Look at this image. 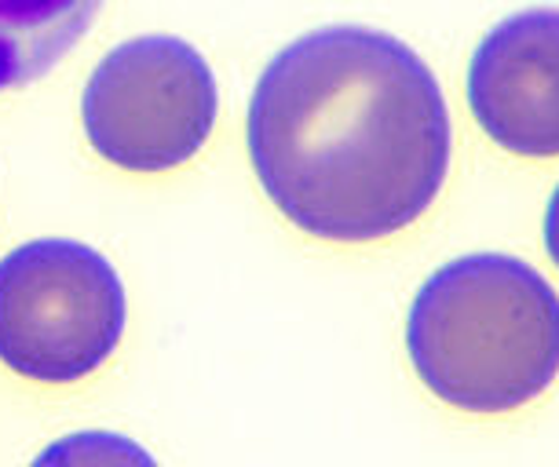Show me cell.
<instances>
[{"label": "cell", "instance_id": "cell-1", "mask_svg": "<svg viewBox=\"0 0 559 467\" xmlns=\"http://www.w3.org/2000/svg\"><path fill=\"white\" fill-rule=\"evenodd\" d=\"M246 146L263 194L311 238L362 246L414 227L450 176L436 73L406 40L325 26L267 62Z\"/></svg>", "mask_w": 559, "mask_h": 467}, {"label": "cell", "instance_id": "cell-2", "mask_svg": "<svg viewBox=\"0 0 559 467\" xmlns=\"http://www.w3.org/2000/svg\"><path fill=\"white\" fill-rule=\"evenodd\" d=\"M406 350L420 384L450 409L515 412L559 376V292L520 256H457L417 289Z\"/></svg>", "mask_w": 559, "mask_h": 467}, {"label": "cell", "instance_id": "cell-3", "mask_svg": "<svg viewBox=\"0 0 559 467\" xmlns=\"http://www.w3.org/2000/svg\"><path fill=\"white\" fill-rule=\"evenodd\" d=\"M129 300L99 249L26 241L0 260V362L37 384L92 376L118 350Z\"/></svg>", "mask_w": 559, "mask_h": 467}, {"label": "cell", "instance_id": "cell-4", "mask_svg": "<svg viewBox=\"0 0 559 467\" xmlns=\"http://www.w3.org/2000/svg\"><path fill=\"white\" fill-rule=\"evenodd\" d=\"M219 110L205 56L179 37L151 34L110 48L81 95L92 151L124 172H168L202 154Z\"/></svg>", "mask_w": 559, "mask_h": 467}, {"label": "cell", "instance_id": "cell-5", "mask_svg": "<svg viewBox=\"0 0 559 467\" xmlns=\"http://www.w3.org/2000/svg\"><path fill=\"white\" fill-rule=\"evenodd\" d=\"M468 106L501 151L559 157V8L515 12L479 40Z\"/></svg>", "mask_w": 559, "mask_h": 467}, {"label": "cell", "instance_id": "cell-6", "mask_svg": "<svg viewBox=\"0 0 559 467\" xmlns=\"http://www.w3.org/2000/svg\"><path fill=\"white\" fill-rule=\"evenodd\" d=\"M103 0H0V92L40 81L81 45Z\"/></svg>", "mask_w": 559, "mask_h": 467}, {"label": "cell", "instance_id": "cell-7", "mask_svg": "<svg viewBox=\"0 0 559 467\" xmlns=\"http://www.w3.org/2000/svg\"><path fill=\"white\" fill-rule=\"evenodd\" d=\"M29 467H157V460L129 434L73 431L45 445Z\"/></svg>", "mask_w": 559, "mask_h": 467}, {"label": "cell", "instance_id": "cell-8", "mask_svg": "<svg viewBox=\"0 0 559 467\" xmlns=\"http://www.w3.org/2000/svg\"><path fill=\"white\" fill-rule=\"evenodd\" d=\"M545 249H548V260H552L559 271V183L545 205Z\"/></svg>", "mask_w": 559, "mask_h": 467}]
</instances>
